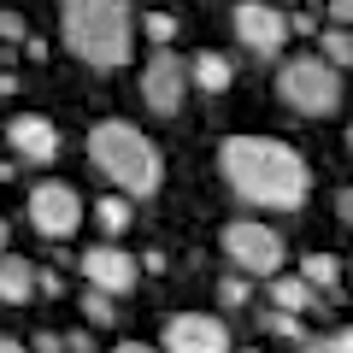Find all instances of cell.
Here are the masks:
<instances>
[{
    "mask_svg": "<svg viewBox=\"0 0 353 353\" xmlns=\"http://www.w3.org/2000/svg\"><path fill=\"white\" fill-rule=\"evenodd\" d=\"M218 171H224V183L241 194V201L277 206V212L301 206L306 189H312L301 153L283 148V141H259V136H230L224 153H218Z\"/></svg>",
    "mask_w": 353,
    "mask_h": 353,
    "instance_id": "1",
    "label": "cell"
},
{
    "mask_svg": "<svg viewBox=\"0 0 353 353\" xmlns=\"http://www.w3.org/2000/svg\"><path fill=\"white\" fill-rule=\"evenodd\" d=\"M59 30L65 48L88 59L94 71H118L130 59V0H59Z\"/></svg>",
    "mask_w": 353,
    "mask_h": 353,
    "instance_id": "2",
    "label": "cell"
},
{
    "mask_svg": "<svg viewBox=\"0 0 353 353\" xmlns=\"http://www.w3.org/2000/svg\"><path fill=\"white\" fill-rule=\"evenodd\" d=\"M88 159H94V171H101L112 189H124V194H153L159 189V153H153V141L141 136L136 124H124V118H101V124L88 130Z\"/></svg>",
    "mask_w": 353,
    "mask_h": 353,
    "instance_id": "3",
    "label": "cell"
},
{
    "mask_svg": "<svg viewBox=\"0 0 353 353\" xmlns=\"http://www.w3.org/2000/svg\"><path fill=\"white\" fill-rule=\"evenodd\" d=\"M277 94L306 118H330L341 101V83H336V65L330 59H289L277 71Z\"/></svg>",
    "mask_w": 353,
    "mask_h": 353,
    "instance_id": "4",
    "label": "cell"
},
{
    "mask_svg": "<svg viewBox=\"0 0 353 353\" xmlns=\"http://www.w3.org/2000/svg\"><path fill=\"white\" fill-rule=\"evenodd\" d=\"M224 253L241 271H253V277H277L283 271V236L265 230V224H230L224 230Z\"/></svg>",
    "mask_w": 353,
    "mask_h": 353,
    "instance_id": "5",
    "label": "cell"
},
{
    "mask_svg": "<svg viewBox=\"0 0 353 353\" xmlns=\"http://www.w3.org/2000/svg\"><path fill=\"white\" fill-rule=\"evenodd\" d=\"M189 77H194V65H183L171 48H159L148 59V71H141V101L159 118H171L176 106H183V94H189Z\"/></svg>",
    "mask_w": 353,
    "mask_h": 353,
    "instance_id": "6",
    "label": "cell"
},
{
    "mask_svg": "<svg viewBox=\"0 0 353 353\" xmlns=\"http://www.w3.org/2000/svg\"><path fill=\"white\" fill-rule=\"evenodd\" d=\"M77 218H83V201H77L71 183H36V189H30V224H36L41 236L65 241L77 230Z\"/></svg>",
    "mask_w": 353,
    "mask_h": 353,
    "instance_id": "7",
    "label": "cell"
},
{
    "mask_svg": "<svg viewBox=\"0 0 353 353\" xmlns=\"http://www.w3.org/2000/svg\"><path fill=\"white\" fill-rule=\"evenodd\" d=\"M289 30H294V18H283L277 6H259V0H241L236 6V36H241V48H253L259 59H271V53L289 41Z\"/></svg>",
    "mask_w": 353,
    "mask_h": 353,
    "instance_id": "8",
    "label": "cell"
},
{
    "mask_svg": "<svg viewBox=\"0 0 353 353\" xmlns=\"http://www.w3.org/2000/svg\"><path fill=\"white\" fill-rule=\"evenodd\" d=\"M165 353H230V330H224V318L176 312L171 324H165Z\"/></svg>",
    "mask_w": 353,
    "mask_h": 353,
    "instance_id": "9",
    "label": "cell"
},
{
    "mask_svg": "<svg viewBox=\"0 0 353 353\" xmlns=\"http://www.w3.org/2000/svg\"><path fill=\"white\" fill-rule=\"evenodd\" d=\"M83 277L94 283V289H106V294H130L136 277H141V265L130 259L124 248H88L83 253Z\"/></svg>",
    "mask_w": 353,
    "mask_h": 353,
    "instance_id": "10",
    "label": "cell"
},
{
    "mask_svg": "<svg viewBox=\"0 0 353 353\" xmlns=\"http://www.w3.org/2000/svg\"><path fill=\"white\" fill-rule=\"evenodd\" d=\"M6 141H12V153H24V159H36V165H48L53 153H59V130H53L48 118H36V112L12 118V124H6Z\"/></svg>",
    "mask_w": 353,
    "mask_h": 353,
    "instance_id": "11",
    "label": "cell"
},
{
    "mask_svg": "<svg viewBox=\"0 0 353 353\" xmlns=\"http://www.w3.org/2000/svg\"><path fill=\"white\" fill-rule=\"evenodd\" d=\"M0 294H6V306H18V301H30V294H41V271H30L18 253H6V265H0Z\"/></svg>",
    "mask_w": 353,
    "mask_h": 353,
    "instance_id": "12",
    "label": "cell"
},
{
    "mask_svg": "<svg viewBox=\"0 0 353 353\" xmlns=\"http://www.w3.org/2000/svg\"><path fill=\"white\" fill-rule=\"evenodd\" d=\"M230 77H236V65H230L224 53H201V59H194V83H201L206 94H224Z\"/></svg>",
    "mask_w": 353,
    "mask_h": 353,
    "instance_id": "13",
    "label": "cell"
},
{
    "mask_svg": "<svg viewBox=\"0 0 353 353\" xmlns=\"http://www.w3.org/2000/svg\"><path fill=\"white\" fill-rule=\"evenodd\" d=\"M301 277L312 283V289H341V259L336 253H312V259L301 265Z\"/></svg>",
    "mask_w": 353,
    "mask_h": 353,
    "instance_id": "14",
    "label": "cell"
},
{
    "mask_svg": "<svg viewBox=\"0 0 353 353\" xmlns=\"http://www.w3.org/2000/svg\"><path fill=\"white\" fill-rule=\"evenodd\" d=\"M271 294H277V306H289V312L312 306V283H306V277H283V283H271Z\"/></svg>",
    "mask_w": 353,
    "mask_h": 353,
    "instance_id": "15",
    "label": "cell"
},
{
    "mask_svg": "<svg viewBox=\"0 0 353 353\" xmlns=\"http://www.w3.org/2000/svg\"><path fill=\"white\" fill-rule=\"evenodd\" d=\"M94 218H101V230L124 236V230H130V201H124V194H106V201L94 206Z\"/></svg>",
    "mask_w": 353,
    "mask_h": 353,
    "instance_id": "16",
    "label": "cell"
},
{
    "mask_svg": "<svg viewBox=\"0 0 353 353\" xmlns=\"http://www.w3.org/2000/svg\"><path fill=\"white\" fill-rule=\"evenodd\" d=\"M318 48H324V59H330V65H353V36H347V24H336L324 41H318Z\"/></svg>",
    "mask_w": 353,
    "mask_h": 353,
    "instance_id": "17",
    "label": "cell"
},
{
    "mask_svg": "<svg viewBox=\"0 0 353 353\" xmlns=\"http://www.w3.org/2000/svg\"><path fill=\"white\" fill-rule=\"evenodd\" d=\"M83 318H88V324H112V294H106V289H94V283H88V294H83Z\"/></svg>",
    "mask_w": 353,
    "mask_h": 353,
    "instance_id": "18",
    "label": "cell"
},
{
    "mask_svg": "<svg viewBox=\"0 0 353 353\" xmlns=\"http://www.w3.org/2000/svg\"><path fill=\"white\" fill-rule=\"evenodd\" d=\"M141 36H148L153 48H165V41H176V18L171 12H148L141 18Z\"/></svg>",
    "mask_w": 353,
    "mask_h": 353,
    "instance_id": "19",
    "label": "cell"
},
{
    "mask_svg": "<svg viewBox=\"0 0 353 353\" xmlns=\"http://www.w3.org/2000/svg\"><path fill=\"white\" fill-rule=\"evenodd\" d=\"M259 330H271V336H283V341H301V324H294V312H289V306L265 312V318H259Z\"/></svg>",
    "mask_w": 353,
    "mask_h": 353,
    "instance_id": "20",
    "label": "cell"
},
{
    "mask_svg": "<svg viewBox=\"0 0 353 353\" xmlns=\"http://www.w3.org/2000/svg\"><path fill=\"white\" fill-rule=\"evenodd\" d=\"M218 301H224V306H248V283H241V277H224V283H218Z\"/></svg>",
    "mask_w": 353,
    "mask_h": 353,
    "instance_id": "21",
    "label": "cell"
},
{
    "mask_svg": "<svg viewBox=\"0 0 353 353\" xmlns=\"http://www.w3.org/2000/svg\"><path fill=\"white\" fill-rule=\"evenodd\" d=\"M301 353H336V336H301Z\"/></svg>",
    "mask_w": 353,
    "mask_h": 353,
    "instance_id": "22",
    "label": "cell"
},
{
    "mask_svg": "<svg viewBox=\"0 0 353 353\" xmlns=\"http://www.w3.org/2000/svg\"><path fill=\"white\" fill-rule=\"evenodd\" d=\"M330 18L336 24H353V0H330Z\"/></svg>",
    "mask_w": 353,
    "mask_h": 353,
    "instance_id": "23",
    "label": "cell"
},
{
    "mask_svg": "<svg viewBox=\"0 0 353 353\" xmlns=\"http://www.w3.org/2000/svg\"><path fill=\"white\" fill-rule=\"evenodd\" d=\"M294 36H318V18L312 12H294Z\"/></svg>",
    "mask_w": 353,
    "mask_h": 353,
    "instance_id": "24",
    "label": "cell"
},
{
    "mask_svg": "<svg viewBox=\"0 0 353 353\" xmlns=\"http://www.w3.org/2000/svg\"><path fill=\"white\" fill-rule=\"evenodd\" d=\"M71 353H94V336L88 330H71Z\"/></svg>",
    "mask_w": 353,
    "mask_h": 353,
    "instance_id": "25",
    "label": "cell"
},
{
    "mask_svg": "<svg viewBox=\"0 0 353 353\" xmlns=\"http://www.w3.org/2000/svg\"><path fill=\"white\" fill-rule=\"evenodd\" d=\"M36 353H65V341L59 336H36Z\"/></svg>",
    "mask_w": 353,
    "mask_h": 353,
    "instance_id": "26",
    "label": "cell"
},
{
    "mask_svg": "<svg viewBox=\"0 0 353 353\" xmlns=\"http://www.w3.org/2000/svg\"><path fill=\"white\" fill-rule=\"evenodd\" d=\"M112 353H159V347H148V341H118Z\"/></svg>",
    "mask_w": 353,
    "mask_h": 353,
    "instance_id": "27",
    "label": "cell"
},
{
    "mask_svg": "<svg viewBox=\"0 0 353 353\" xmlns=\"http://www.w3.org/2000/svg\"><path fill=\"white\" fill-rule=\"evenodd\" d=\"M336 212H341V218H347V224H353V189H341V201H336Z\"/></svg>",
    "mask_w": 353,
    "mask_h": 353,
    "instance_id": "28",
    "label": "cell"
},
{
    "mask_svg": "<svg viewBox=\"0 0 353 353\" xmlns=\"http://www.w3.org/2000/svg\"><path fill=\"white\" fill-rule=\"evenodd\" d=\"M336 353H353V330H336Z\"/></svg>",
    "mask_w": 353,
    "mask_h": 353,
    "instance_id": "29",
    "label": "cell"
},
{
    "mask_svg": "<svg viewBox=\"0 0 353 353\" xmlns=\"http://www.w3.org/2000/svg\"><path fill=\"white\" fill-rule=\"evenodd\" d=\"M0 353H24V347H18V336H6V341H0Z\"/></svg>",
    "mask_w": 353,
    "mask_h": 353,
    "instance_id": "30",
    "label": "cell"
},
{
    "mask_svg": "<svg viewBox=\"0 0 353 353\" xmlns=\"http://www.w3.org/2000/svg\"><path fill=\"white\" fill-rule=\"evenodd\" d=\"M347 148H353V130H347Z\"/></svg>",
    "mask_w": 353,
    "mask_h": 353,
    "instance_id": "31",
    "label": "cell"
},
{
    "mask_svg": "<svg viewBox=\"0 0 353 353\" xmlns=\"http://www.w3.org/2000/svg\"><path fill=\"white\" fill-rule=\"evenodd\" d=\"M248 353H253V347H248Z\"/></svg>",
    "mask_w": 353,
    "mask_h": 353,
    "instance_id": "32",
    "label": "cell"
}]
</instances>
